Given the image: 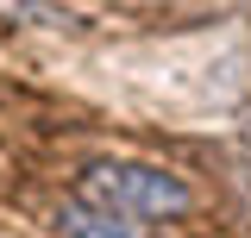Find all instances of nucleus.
Segmentation results:
<instances>
[{"mask_svg":"<svg viewBox=\"0 0 251 238\" xmlns=\"http://www.w3.org/2000/svg\"><path fill=\"white\" fill-rule=\"evenodd\" d=\"M57 232H63V238H145L132 219L100 213L94 201H69V207H57Z\"/></svg>","mask_w":251,"mask_h":238,"instance_id":"f03ea898","label":"nucleus"},{"mask_svg":"<svg viewBox=\"0 0 251 238\" xmlns=\"http://www.w3.org/2000/svg\"><path fill=\"white\" fill-rule=\"evenodd\" d=\"M88 194H94V207H126V213H145V219H170L188 207V182L170 169H151V163H94Z\"/></svg>","mask_w":251,"mask_h":238,"instance_id":"f257e3e1","label":"nucleus"}]
</instances>
